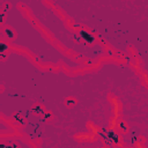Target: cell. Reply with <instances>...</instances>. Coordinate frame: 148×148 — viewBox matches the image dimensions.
I'll return each mask as SVG.
<instances>
[{
	"label": "cell",
	"instance_id": "10",
	"mask_svg": "<svg viewBox=\"0 0 148 148\" xmlns=\"http://www.w3.org/2000/svg\"><path fill=\"white\" fill-rule=\"evenodd\" d=\"M6 20H7V13H5V12H2L0 9V27H3L5 25Z\"/></svg>",
	"mask_w": 148,
	"mask_h": 148
},
{
	"label": "cell",
	"instance_id": "15",
	"mask_svg": "<svg viewBox=\"0 0 148 148\" xmlns=\"http://www.w3.org/2000/svg\"><path fill=\"white\" fill-rule=\"evenodd\" d=\"M81 25L80 24H73V28H75V29H79Z\"/></svg>",
	"mask_w": 148,
	"mask_h": 148
},
{
	"label": "cell",
	"instance_id": "5",
	"mask_svg": "<svg viewBox=\"0 0 148 148\" xmlns=\"http://www.w3.org/2000/svg\"><path fill=\"white\" fill-rule=\"evenodd\" d=\"M104 132L110 136V139L113 141L114 145H119L120 143V138H119V135L113 130H104Z\"/></svg>",
	"mask_w": 148,
	"mask_h": 148
},
{
	"label": "cell",
	"instance_id": "11",
	"mask_svg": "<svg viewBox=\"0 0 148 148\" xmlns=\"http://www.w3.org/2000/svg\"><path fill=\"white\" fill-rule=\"evenodd\" d=\"M9 50V46L7 43H3V42H0V53L1 52H5V51H8Z\"/></svg>",
	"mask_w": 148,
	"mask_h": 148
},
{
	"label": "cell",
	"instance_id": "2",
	"mask_svg": "<svg viewBox=\"0 0 148 148\" xmlns=\"http://www.w3.org/2000/svg\"><path fill=\"white\" fill-rule=\"evenodd\" d=\"M10 119H12V121H13L14 124H16L18 127H24V126L27 125V118L23 117L20 112H14V113H12Z\"/></svg>",
	"mask_w": 148,
	"mask_h": 148
},
{
	"label": "cell",
	"instance_id": "14",
	"mask_svg": "<svg viewBox=\"0 0 148 148\" xmlns=\"http://www.w3.org/2000/svg\"><path fill=\"white\" fill-rule=\"evenodd\" d=\"M92 62H94L92 59H88V60H86V64H87V65H91Z\"/></svg>",
	"mask_w": 148,
	"mask_h": 148
},
{
	"label": "cell",
	"instance_id": "8",
	"mask_svg": "<svg viewBox=\"0 0 148 148\" xmlns=\"http://www.w3.org/2000/svg\"><path fill=\"white\" fill-rule=\"evenodd\" d=\"M40 118H42V120H44L45 123H51L53 119H54V116H53V113L51 112V111H44V113L40 116Z\"/></svg>",
	"mask_w": 148,
	"mask_h": 148
},
{
	"label": "cell",
	"instance_id": "12",
	"mask_svg": "<svg viewBox=\"0 0 148 148\" xmlns=\"http://www.w3.org/2000/svg\"><path fill=\"white\" fill-rule=\"evenodd\" d=\"M8 57H9V52L8 51H5V52H1L0 53V60L1 61H6L8 59Z\"/></svg>",
	"mask_w": 148,
	"mask_h": 148
},
{
	"label": "cell",
	"instance_id": "6",
	"mask_svg": "<svg viewBox=\"0 0 148 148\" xmlns=\"http://www.w3.org/2000/svg\"><path fill=\"white\" fill-rule=\"evenodd\" d=\"M64 104H65V106H67V108L71 109V108L75 106L77 104V99L75 97H73V96H68V97H66L64 99Z\"/></svg>",
	"mask_w": 148,
	"mask_h": 148
},
{
	"label": "cell",
	"instance_id": "9",
	"mask_svg": "<svg viewBox=\"0 0 148 148\" xmlns=\"http://www.w3.org/2000/svg\"><path fill=\"white\" fill-rule=\"evenodd\" d=\"M10 9H12V3L9 1H5L2 3V6H1V10L5 12V13H8Z\"/></svg>",
	"mask_w": 148,
	"mask_h": 148
},
{
	"label": "cell",
	"instance_id": "16",
	"mask_svg": "<svg viewBox=\"0 0 148 148\" xmlns=\"http://www.w3.org/2000/svg\"><path fill=\"white\" fill-rule=\"evenodd\" d=\"M0 147H6V143H1L0 142Z\"/></svg>",
	"mask_w": 148,
	"mask_h": 148
},
{
	"label": "cell",
	"instance_id": "3",
	"mask_svg": "<svg viewBox=\"0 0 148 148\" xmlns=\"http://www.w3.org/2000/svg\"><path fill=\"white\" fill-rule=\"evenodd\" d=\"M2 35L8 40H14L16 38V31L10 25H3L2 27Z\"/></svg>",
	"mask_w": 148,
	"mask_h": 148
},
{
	"label": "cell",
	"instance_id": "7",
	"mask_svg": "<svg viewBox=\"0 0 148 148\" xmlns=\"http://www.w3.org/2000/svg\"><path fill=\"white\" fill-rule=\"evenodd\" d=\"M117 130H118L120 133L125 134V133H127V131H128V125L126 124V121H125V120L120 119V120L117 123Z\"/></svg>",
	"mask_w": 148,
	"mask_h": 148
},
{
	"label": "cell",
	"instance_id": "17",
	"mask_svg": "<svg viewBox=\"0 0 148 148\" xmlns=\"http://www.w3.org/2000/svg\"><path fill=\"white\" fill-rule=\"evenodd\" d=\"M1 90H2V87H0V91H1Z\"/></svg>",
	"mask_w": 148,
	"mask_h": 148
},
{
	"label": "cell",
	"instance_id": "4",
	"mask_svg": "<svg viewBox=\"0 0 148 148\" xmlns=\"http://www.w3.org/2000/svg\"><path fill=\"white\" fill-rule=\"evenodd\" d=\"M31 111H32V113L35 114V116H37V117H40L43 113H44V111H45V108L40 104V103H34L32 104V106H31Z\"/></svg>",
	"mask_w": 148,
	"mask_h": 148
},
{
	"label": "cell",
	"instance_id": "13",
	"mask_svg": "<svg viewBox=\"0 0 148 148\" xmlns=\"http://www.w3.org/2000/svg\"><path fill=\"white\" fill-rule=\"evenodd\" d=\"M74 37H75V42H76V43H81V40H82V39H81V37L79 36V34H77V35H75Z\"/></svg>",
	"mask_w": 148,
	"mask_h": 148
},
{
	"label": "cell",
	"instance_id": "1",
	"mask_svg": "<svg viewBox=\"0 0 148 148\" xmlns=\"http://www.w3.org/2000/svg\"><path fill=\"white\" fill-rule=\"evenodd\" d=\"M79 36H80L81 39L84 40L86 44H88V45H91V44H95V43H96V37H95L92 34H90L89 31L84 30V29H80V30H79Z\"/></svg>",
	"mask_w": 148,
	"mask_h": 148
}]
</instances>
